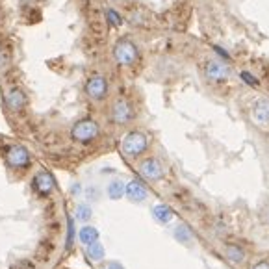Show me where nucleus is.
<instances>
[{"mask_svg":"<svg viewBox=\"0 0 269 269\" xmlns=\"http://www.w3.org/2000/svg\"><path fill=\"white\" fill-rule=\"evenodd\" d=\"M75 221L69 217L67 219V242H65V247L71 249L73 247V242H75Z\"/></svg>","mask_w":269,"mask_h":269,"instance_id":"aec40b11","label":"nucleus"},{"mask_svg":"<svg viewBox=\"0 0 269 269\" xmlns=\"http://www.w3.org/2000/svg\"><path fill=\"white\" fill-rule=\"evenodd\" d=\"M121 149H123V152H125L128 158H137V156H141L149 149V139H147V135L143 132L134 130V132H128L123 137Z\"/></svg>","mask_w":269,"mask_h":269,"instance_id":"f03ea898","label":"nucleus"},{"mask_svg":"<svg viewBox=\"0 0 269 269\" xmlns=\"http://www.w3.org/2000/svg\"><path fill=\"white\" fill-rule=\"evenodd\" d=\"M125 197L130 202L139 204V202L147 201L149 191H147V188L143 186V182H139V180H130V182L126 184V188H125Z\"/></svg>","mask_w":269,"mask_h":269,"instance_id":"1a4fd4ad","label":"nucleus"},{"mask_svg":"<svg viewBox=\"0 0 269 269\" xmlns=\"http://www.w3.org/2000/svg\"><path fill=\"white\" fill-rule=\"evenodd\" d=\"M106 17H108L111 26H121V23H123V19L119 17V13H115L113 9H108V11H106Z\"/></svg>","mask_w":269,"mask_h":269,"instance_id":"412c9836","label":"nucleus"},{"mask_svg":"<svg viewBox=\"0 0 269 269\" xmlns=\"http://www.w3.org/2000/svg\"><path fill=\"white\" fill-rule=\"evenodd\" d=\"M113 58H115V61H117L119 65H132V63H135V59H137V49H135V45L132 41L123 39V41H119L115 45Z\"/></svg>","mask_w":269,"mask_h":269,"instance_id":"20e7f679","label":"nucleus"},{"mask_svg":"<svg viewBox=\"0 0 269 269\" xmlns=\"http://www.w3.org/2000/svg\"><path fill=\"white\" fill-rule=\"evenodd\" d=\"M85 197H87L89 201H97V199H99V191H97V188H87V189H85Z\"/></svg>","mask_w":269,"mask_h":269,"instance_id":"5701e85b","label":"nucleus"},{"mask_svg":"<svg viewBox=\"0 0 269 269\" xmlns=\"http://www.w3.org/2000/svg\"><path fill=\"white\" fill-rule=\"evenodd\" d=\"M252 121L256 123V125H269V101L268 99H260V101L254 102V106H252Z\"/></svg>","mask_w":269,"mask_h":269,"instance_id":"f8f14e48","label":"nucleus"},{"mask_svg":"<svg viewBox=\"0 0 269 269\" xmlns=\"http://www.w3.org/2000/svg\"><path fill=\"white\" fill-rule=\"evenodd\" d=\"M204 73H206V78L212 82H223L230 75V69L221 61H208L204 67Z\"/></svg>","mask_w":269,"mask_h":269,"instance_id":"9d476101","label":"nucleus"},{"mask_svg":"<svg viewBox=\"0 0 269 269\" xmlns=\"http://www.w3.org/2000/svg\"><path fill=\"white\" fill-rule=\"evenodd\" d=\"M99 134H101V128H99V123H97L95 119H80V121H76L75 126L71 128L73 139L84 145L95 141V139L99 137Z\"/></svg>","mask_w":269,"mask_h":269,"instance_id":"f257e3e1","label":"nucleus"},{"mask_svg":"<svg viewBox=\"0 0 269 269\" xmlns=\"http://www.w3.org/2000/svg\"><path fill=\"white\" fill-rule=\"evenodd\" d=\"M214 49H215V52H217V54H221L223 58H228V54L225 51H223V49H219V47H214Z\"/></svg>","mask_w":269,"mask_h":269,"instance_id":"bb28decb","label":"nucleus"},{"mask_svg":"<svg viewBox=\"0 0 269 269\" xmlns=\"http://www.w3.org/2000/svg\"><path fill=\"white\" fill-rule=\"evenodd\" d=\"M56 188V180L49 171H39L34 178H32V189L39 197H49Z\"/></svg>","mask_w":269,"mask_h":269,"instance_id":"39448f33","label":"nucleus"},{"mask_svg":"<svg viewBox=\"0 0 269 269\" xmlns=\"http://www.w3.org/2000/svg\"><path fill=\"white\" fill-rule=\"evenodd\" d=\"M139 175L149 182H158L163 178V167L156 158H145L139 163Z\"/></svg>","mask_w":269,"mask_h":269,"instance_id":"423d86ee","label":"nucleus"},{"mask_svg":"<svg viewBox=\"0 0 269 269\" xmlns=\"http://www.w3.org/2000/svg\"><path fill=\"white\" fill-rule=\"evenodd\" d=\"M125 188H126L125 182L115 178V180H111L108 184V188H106V195H108L111 201H119V199L125 197Z\"/></svg>","mask_w":269,"mask_h":269,"instance_id":"4468645a","label":"nucleus"},{"mask_svg":"<svg viewBox=\"0 0 269 269\" xmlns=\"http://www.w3.org/2000/svg\"><path fill=\"white\" fill-rule=\"evenodd\" d=\"M85 93H87V97L93 99V101L106 99V95H108V82H106V78L101 75L91 76V78L87 80V84H85Z\"/></svg>","mask_w":269,"mask_h":269,"instance_id":"0eeeda50","label":"nucleus"},{"mask_svg":"<svg viewBox=\"0 0 269 269\" xmlns=\"http://www.w3.org/2000/svg\"><path fill=\"white\" fill-rule=\"evenodd\" d=\"M266 217H268V221H269V210H268V214H266Z\"/></svg>","mask_w":269,"mask_h":269,"instance_id":"cd10ccee","label":"nucleus"},{"mask_svg":"<svg viewBox=\"0 0 269 269\" xmlns=\"http://www.w3.org/2000/svg\"><path fill=\"white\" fill-rule=\"evenodd\" d=\"M225 254L232 264H242L245 260V252L242 251V247L238 245H227L225 247Z\"/></svg>","mask_w":269,"mask_h":269,"instance_id":"f3484780","label":"nucleus"},{"mask_svg":"<svg viewBox=\"0 0 269 269\" xmlns=\"http://www.w3.org/2000/svg\"><path fill=\"white\" fill-rule=\"evenodd\" d=\"M106 269H125V268H123L121 264H115V262H113V264H109V266Z\"/></svg>","mask_w":269,"mask_h":269,"instance_id":"a878e982","label":"nucleus"},{"mask_svg":"<svg viewBox=\"0 0 269 269\" xmlns=\"http://www.w3.org/2000/svg\"><path fill=\"white\" fill-rule=\"evenodd\" d=\"M252 269H269V262H258Z\"/></svg>","mask_w":269,"mask_h":269,"instance_id":"393cba45","label":"nucleus"},{"mask_svg":"<svg viewBox=\"0 0 269 269\" xmlns=\"http://www.w3.org/2000/svg\"><path fill=\"white\" fill-rule=\"evenodd\" d=\"M4 160L11 169H19V171L28 169L32 165V156H30L28 149L23 145H9L4 152Z\"/></svg>","mask_w":269,"mask_h":269,"instance_id":"7ed1b4c3","label":"nucleus"},{"mask_svg":"<svg viewBox=\"0 0 269 269\" xmlns=\"http://www.w3.org/2000/svg\"><path fill=\"white\" fill-rule=\"evenodd\" d=\"M71 193H73V195H80V193H82V186H80V184H73V188H71Z\"/></svg>","mask_w":269,"mask_h":269,"instance_id":"b1692460","label":"nucleus"},{"mask_svg":"<svg viewBox=\"0 0 269 269\" xmlns=\"http://www.w3.org/2000/svg\"><path fill=\"white\" fill-rule=\"evenodd\" d=\"M175 240H177L178 243L182 245H188L193 242V232H191V228L188 227V225H178L177 228H175Z\"/></svg>","mask_w":269,"mask_h":269,"instance_id":"dca6fc26","label":"nucleus"},{"mask_svg":"<svg viewBox=\"0 0 269 269\" xmlns=\"http://www.w3.org/2000/svg\"><path fill=\"white\" fill-rule=\"evenodd\" d=\"M99 238H101V234H99V230L93 227V225H84V227L80 228V232H78V242L82 245H85V247L91 243H97Z\"/></svg>","mask_w":269,"mask_h":269,"instance_id":"ddd939ff","label":"nucleus"},{"mask_svg":"<svg viewBox=\"0 0 269 269\" xmlns=\"http://www.w3.org/2000/svg\"><path fill=\"white\" fill-rule=\"evenodd\" d=\"M152 215H154V219H156L158 223L167 225L169 221L173 219V210L169 208L167 204H156V206L152 208Z\"/></svg>","mask_w":269,"mask_h":269,"instance_id":"2eb2a0df","label":"nucleus"},{"mask_svg":"<svg viewBox=\"0 0 269 269\" xmlns=\"http://www.w3.org/2000/svg\"><path fill=\"white\" fill-rule=\"evenodd\" d=\"M242 78H243L245 84H249V85H258V80H256V78H254V76H252L251 73H247V71H243V73H242Z\"/></svg>","mask_w":269,"mask_h":269,"instance_id":"4be33fe9","label":"nucleus"},{"mask_svg":"<svg viewBox=\"0 0 269 269\" xmlns=\"http://www.w3.org/2000/svg\"><path fill=\"white\" fill-rule=\"evenodd\" d=\"M104 254H106V251H104V247H102L101 242H97V243L87 245V256H89V260H93V262H101L102 258H104Z\"/></svg>","mask_w":269,"mask_h":269,"instance_id":"a211bd4d","label":"nucleus"},{"mask_svg":"<svg viewBox=\"0 0 269 269\" xmlns=\"http://www.w3.org/2000/svg\"><path fill=\"white\" fill-rule=\"evenodd\" d=\"M75 217H76V221H82V223L91 221L93 208L89 204H78V206H76V212H75Z\"/></svg>","mask_w":269,"mask_h":269,"instance_id":"6ab92c4d","label":"nucleus"},{"mask_svg":"<svg viewBox=\"0 0 269 269\" xmlns=\"http://www.w3.org/2000/svg\"><path fill=\"white\" fill-rule=\"evenodd\" d=\"M26 93L21 89V87H13V89H9L6 93V106L9 109H13V111H21V109L26 106Z\"/></svg>","mask_w":269,"mask_h":269,"instance_id":"9b49d317","label":"nucleus"},{"mask_svg":"<svg viewBox=\"0 0 269 269\" xmlns=\"http://www.w3.org/2000/svg\"><path fill=\"white\" fill-rule=\"evenodd\" d=\"M132 117H134V111H132L130 102L125 101V99H117L113 102V106H111V121L115 125H126V123L132 121Z\"/></svg>","mask_w":269,"mask_h":269,"instance_id":"6e6552de","label":"nucleus"}]
</instances>
